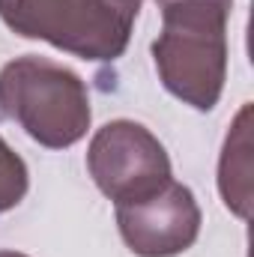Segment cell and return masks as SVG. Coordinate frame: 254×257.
I'll list each match as a JSON object with an SVG mask.
<instances>
[{
	"label": "cell",
	"instance_id": "obj_1",
	"mask_svg": "<svg viewBox=\"0 0 254 257\" xmlns=\"http://www.w3.org/2000/svg\"><path fill=\"white\" fill-rule=\"evenodd\" d=\"M162 33L153 63L162 87L191 105L212 111L227 81V21L233 0H159Z\"/></svg>",
	"mask_w": 254,
	"mask_h": 257
},
{
	"label": "cell",
	"instance_id": "obj_2",
	"mask_svg": "<svg viewBox=\"0 0 254 257\" xmlns=\"http://www.w3.org/2000/svg\"><path fill=\"white\" fill-rule=\"evenodd\" d=\"M0 114L48 150L75 147L93 120L87 84L39 54L15 57L0 69Z\"/></svg>",
	"mask_w": 254,
	"mask_h": 257
},
{
	"label": "cell",
	"instance_id": "obj_3",
	"mask_svg": "<svg viewBox=\"0 0 254 257\" xmlns=\"http://www.w3.org/2000/svg\"><path fill=\"white\" fill-rule=\"evenodd\" d=\"M144 0H0L3 24L90 63L123 57Z\"/></svg>",
	"mask_w": 254,
	"mask_h": 257
},
{
	"label": "cell",
	"instance_id": "obj_4",
	"mask_svg": "<svg viewBox=\"0 0 254 257\" xmlns=\"http://www.w3.org/2000/svg\"><path fill=\"white\" fill-rule=\"evenodd\" d=\"M87 171L108 200L129 203L162 189L171 177V159L162 141L135 120L105 123L87 150Z\"/></svg>",
	"mask_w": 254,
	"mask_h": 257
},
{
	"label": "cell",
	"instance_id": "obj_5",
	"mask_svg": "<svg viewBox=\"0 0 254 257\" xmlns=\"http://www.w3.org/2000/svg\"><path fill=\"white\" fill-rule=\"evenodd\" d=\"M117 227L138 257H177L200 233V206L189 186L168 180L147 197L117 203Z\"/></svg>",
	"mask_w": 254,
	"mask_h": 257
},
{
	"label": "cell",
	"instance_id": "obj_6",
	"mask_svg": "<svg viewBox=\"0 0 254 257\" xmlns=\"http://www.w3.org/2000/svg\"><path fill=\"white\" fill-rule=\"evenodd\" d=\"M248 117H251V108L242 105L236 123H233L227 141H224L221 162H218V192H221V200L239 218H248V212H251V180H248V174H251V165H248L251 144H248Z\"/></svg>",
	"mask_w": 254,
	"mask_h": 257
},
{
	"label": "cell",
	"instance_id": "obj_7",
	"mask_svg": "<svg viewBox=\"0 0 254 257\" xmlns=\"http://www.w3.org/2000/svg\"><path fill=\"white\" fill-rule=\"evenodd\" d=\"M30 189V174L24 159L0 138V212L15 209Z\"/></svg>",
	"mask_w": 254,
	"mask_h": 257
},
{
	"label": "cell",
	"instance_id": "obj_8",
	"mask_svg": "<svg viewBox=\"0 0 254 257\" xmlns=\"http://www.w3.org/2000/svg\"><path fill=\"white\" fill-rule=\"evenodd\" d=\"M0 257H27V254H21V251H9V248H0Z\"/></svg>",
	"mask_w": 254,
	"mask_h": 257
}]
</instances>
